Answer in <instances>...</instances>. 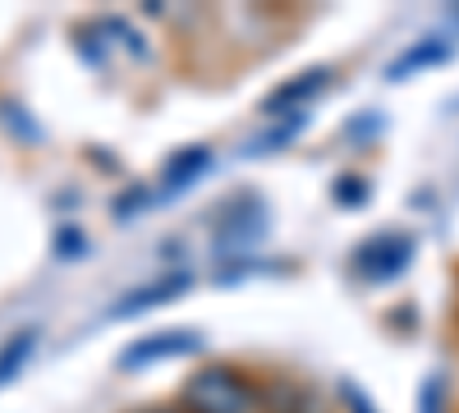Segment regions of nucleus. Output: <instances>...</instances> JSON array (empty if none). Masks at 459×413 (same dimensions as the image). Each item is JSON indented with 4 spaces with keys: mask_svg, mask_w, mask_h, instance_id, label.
<instances>
[{
    "mask_svg": "<svg viewBox=\"0 0 459 413\" xmlns=\"http://www.w3.org/2000/svg\"><path fill=\"white\" fill-rule=\"evenodd\" d=\"M198 349V335L188 331H170V335H152V340H138L134 349H125V367H143L152 358H175V354H194Z\"/></svg>",
    "mask_w": 459,
    "mask_h": 413,
    "instance_id": "3",
    "label": "nucleus"
},
{
    "mask_svg": "<svg viewBox=\"0 0 459 413\" xmlns=\"http://www.w3.org/2000/svg\"><path fill=\"white\" fill-rule=\"evenodd\" d=\"M207 161H212V157H207V147H188L184 157H175V161H170V170H166V194H179L188 179L207 170Z\"/></svg>",
    "mask_w": 459,
    "mask_h": 413,
    "instance_id": "6",
    "label": "nucleus"
},
{
    "mask_svg": "<svg viewBox=\"0 0 459 413\" xmlns=\"http://www.w3.org/2000/svg\"><path fill=\"white\" fill-rule=\"evenodd\" d=\"M344 400H350V404H354V413H372V404H368V400H363L359 391H350V386H344Z\"/></svg>",
    "mask_w": 459,
    "mask_h": 413,
    "instance_id": "10",
    "label": "nucleus"
},
{
    "mask_svg": "<svg viewBox=\"0 0 459 413\" xmlns=\"http://www.w3.org/2000/svg\"><path fill=\"white\" fill-rule=\"evenodd\" d=\"M32 345H37V331H19V335H10V340L0 345V386L14 382V372L28 363Z\"/></svg>",
    "mask_w": 459,
    "mask_h": 413,
    "instance_id": "5",
    "label": "nucleus"
},
{
    "mask_svg": "<svg viewBox=\"0 0 459 413\" xmlns=\"http://www.w3.org/2000/svg\"><path fill=\"white\" fill-rule=\"evenodd\" d=\"M138 413H175V409H138Z\"/></svg>",
    "mask_w": 459,
    "mask_h": 413,
    "instance_id": "11",
    "label": "nucleus"
},
{
    "mask_svg": "<svg viewBox=\"0 0 459 413\" xmlns=\"http://www.w3.org/2000/svg\"><path fill=\"white\" fill-rule=\"evenodd\" d=\"M413 257V239L409 235H377L372 244H363L354 253V267L368 276V280H386L395 271H404V262Z\"/></svg>",
    "mask_w": 459,
    "mask_h": 413,
    "instance_id": "2",
    "label": "nucleus"
},
{
    "mask_svg": "<svg viewBox=\"0 0 459 413\" xmlns=\"http://www.w3.org/2000/svg\"><path fill=\"white\" fill-rule=\"evenodd\" d=\"M179 289H188V276H170V280H157V285H143V289L125 294V304H115L110 313H115V317H129V313H143V308H152V304H161V298H170V294H179Z\"/></svg>",
    "mask_w": 459,
    "mask_h": 413,
    "instance_id": "4",
    "label": "nucleus"
},
{
    "mask_svg": "<svg viewBox=\"0 0 459 413\" xmlns=\"http://www.w3.org/2000/svg\"><path fill=\"white\" fill-rule=\"evenodd\" d=\"M437 60H446V47H441V42H432V47H413L404 60H395L391 73H395V79H404L409 69H418V65H437Z\"/></svg>",
    "mask_w": 459,
    "mask_h": 413,
    "instance_id": "8",
    "label": "nucleus"
},
{
    "mask_svg": "<svg viewBox=\"0 0 459 413\" xmlns=\"http://www.w3.org/2000/svg\"><path fill=\"white\" fill-rule=\"evenodd\" d=\"M257 395L230 367H207L188 382V409L194 413H253Z\"/></svg>",
    "mask_w": 459,
    "mask_h": 413,
    "instance_id": "1",
    "label": "nucleus"
},
{
    "mask_svg": "<svg viewBox=\"0 0 459 413\" xmlns=\"http://www.w3.org/2000/svg\"><path fill=\"white\" fill-rule=\"evenodd\" d=\"M423 413H446V409H441V382H428V391H423Z\"/></svg>",
    "mask_w": 459,
    "mask_h": 413,
    "instance_id": "9",
    "label": "nucleus"
},
{
    "mask_svg": "<svg viewBox=\"0 0 459 413\" xmlns=\"http://www.w3.org/2000/svg\"><path fill=\"white\" fill-rule=\"evenodd\" d=\"M326 88V69H313V73H299V83H290V88H281L272 101V110H281V106H290V101H299V97H308V92H322Z\"/></svg>",
    "mask_w": 459,
    "mask_h": 413,
    "instance_id": "7",
    "label": "nucleus"
}]
</instances>
